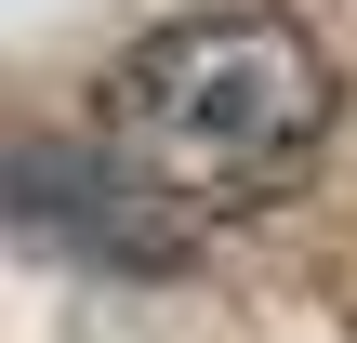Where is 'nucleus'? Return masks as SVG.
I'll return each instance as SVG.
<instances>
[{
    "mask_svg": "<svg viewBox=\"0 0 357 343\" xmlns=\"http://www.w3.org/2000/svg\"><path fill=\"white\" fill-rule=\"evenodd\" d=\"M344 119V66L291 13H172L106 66L93 145L146 172L172 212H278L318 185Z\"/></svg>",
    "mask_w": 357,
    "mask_h": 343,
    "instance_id": "1",
    "label": "nucleus"
}]
</instances>
